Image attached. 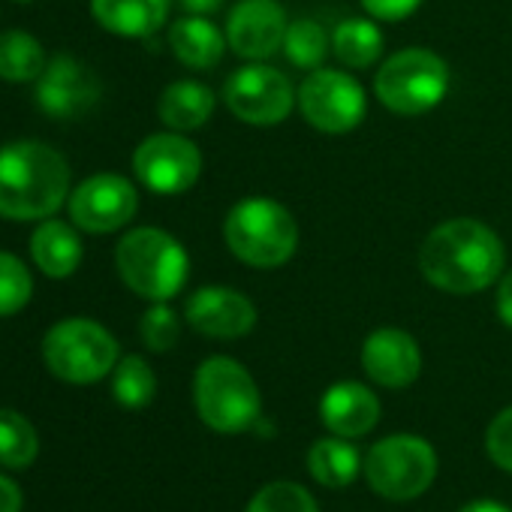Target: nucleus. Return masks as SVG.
<instances>
[{
	"mask_svg": "<svg viewBox=\"0 0 512 512\" xmlns=\"http://www.w3.org/2000/svg\"><path fill=\"white\" fill-rule=\"evenodd\" d=\"M425 281L449 296H473L506 272L500 235L476 217H452L434 226L419 247Z\"/></svg>",
	"mask_w": 512,
	"mask_h": 512,
	"instance_id": "f257e3e1",
	"label": "nucleus"
},
{
	"mask_svg": "<svg viewBox=\"0 0 512 512\" xmlns=\"http://www.w3.org/2000/svg\"><path fill=\"white\" fill-rule=\"evenodd\" d=\"M70 199L67 157L34 139L0 145V217L46 220Z\"/></svg>",
	"mask_w": 512,
	"mask_h": 512,
	"instance_id": "f03ea898",
	"label": "nucleus"
},
{
	"mask_svg": "<svg viewBox=\"0 0 512 512\" xmlns=\"http://www.w3.org/2000/svg\"><path fill=\"white\" fill-rule=\"evenodd\" d=\"M226 247L250 269H281L299 247V223L287 205L269 196L235 202L223 220Z\"/></svg>",
	"mask_w": 512,
	"mask_h": 512,
	"instance_id": "7ed1b4c3",
	"label": "nucleus"
},
{
	"mask_svg": "<svg viewBox=\"0 0 512 512\" xmlns=\"http://www.w3.org/2000/svg\"><path fill=\"white\" fill-rule=\"evenodd\" d=\"M115 269L136 296L148 302H169L187 284L190 256L166 229L136 226L115 247Z\"/></svg>",
	"mask_w": 512,
	"mask_h": 512,
	"instance_id": "20e7f679",
	"label": "nucleus"
},
{
	"mask_svg": "<svg viewBox=\"0 0 512 512\" xmlns=\"http://www.w3.org/2000/svg\"><path fill=\"white\" fill-rule=\"evenodd\" d=\"M193 404L199 419L217 434L250 431L263 413V398L250 371L229 356H211L196 368Z\"/></svg>",
	"mask_w": 512,
	"mask_h": 512,
	"instance_id": "39448f33",
	"label": "nucleus"
},
{
	"mask_svg": "<svg viewBox=\"0 0 512 512\" xmlns=\"http://www.w3.org/2000/svg\"><path fill=\"white\" fill-rule=\"evenodd\" d=\"M43 359L58 380L73 386H88V383H100L115 371L121 350L106 326L88 317H70L46 332Z\"/></svg>",
	"mask_w": 512,
	"mask_h": 512,
	"instance_id": "423d86ee",
	"label": "nucleus"
},
{
	"mask_svg": "<svg viewBox=\"0 0 512 512\" xmlns=\"http://www.w3.org/2000/svg\"><path fill=\"white\" fill-rule=\"evenodd\" d=\"M449 91V64L422 46L389 55L377 76L374 94L395 115H425L443 103Z\"/></svg>",
	"mask_w": 512,
	"mask_h": 512,
	"instance_id": "0eeeda50",
	"label": "nucleus"
},
{
	"mask_svg": "<svg viewBox=\"0 0 512 512\" xmlns=\"http://www.w3.org/2000/svg\"><path fill=\"white\" fill-rule=\"evenodd\" d=\"M362 470L380 497L404 503L431 488L437 476V452L416 434H392L368 449Z\"/></svg>",
	"mask_w": 512,
	"mask_h": 512,
	"instance_id": "6e6552de",
	"label": "nucleus"
},
{
	"mask_svg": "<svg viewBox=\"0 0 512 512\" xmlns=\"http://www.w3.org/2000/svg\"><path fill=\"white\" fill-rule=\"evenodd\" d=\"M223 103L250 127H278L290 118L293 106H299V91L278 67L250 61L223 82Z\"/></svg>",
	"mask_w": 512,
	"mask_h": 512,
	"instance_id": "1a4fd4ad",
	"label": "nucleus"
},
{
	"mask_svg": "<svg viewBox=\"0 0 512 512\" xmlns=\"http://www.w3.org/2000/svg\"><path fill=\"white\" fill-rule=\"evenodd\" d=\"M299 112L314 130L341 136L353 133L365 121L368 97L356 76L320 67L299 85Z\"/></svg>",
	"mask_w": 512,
	"mask_h": 512,
	"instance_id": "9d476101",
	"label": "nucleus"
},
{
	"mask_svg": "<svg viewBox=\"0 0 512 512\" xmlns=\"http://www.w3.org/2000/svg\"><path fill=\"white\" fill-rule=\"evenodd\" d=\"M133 172L151 193L178 196L199 181L202 154L184 133H154L142 139L139 148L133 151Z\"/></svg>",
	"mask_w": 512,
	"mask_h": 512,
	"instance_id": "9b49d317",
	"label": "nucleus"
},
{
	"mask_svg": "<svg viewBox=\"0 0 512 512\" xmlns=\"http://www.w3.org/2000/svg\"><path fill=\"white\" fill-rule=\"evenodd\" d=\"M73 226L106 235L124 229L139 211V193L130 178L118 172H97L85 178L67 199Z\"/></svg>",
	"mask_w": 512,
	"mask_h": 512,
	"instance_id": "f8f14e48",
	"label": "nucleus"
},
{
	"mask_svg": "<svg viewBox=\"0 0 512 512\" xmlns=\"http://www.w3.org/2000/svg\"><path fill=\"white\" fill-rule=\"evenodd\" d=\"M100 79L94 76V70H88L82 61H76L73 55H55L43 76L34 82V100L37 109L46 112L49 118H61V121H73L82 118L88 109L97 106L100 100Z\"/></svg>",
	"mask_w": 512,
	"mask_h": 512,
	"instance_id": "ddd939ff",
	"label": "nucleus"
},
{
	"mask_svg": "<svg viewBox=\"0 0 512 512\" xmlns=\"http://www.w3.org/2000/svg\"><path fill=\"white\" fill-rule=\"evenodd\" d=\"M287 28L278 0H238L226 16V43L244 61H269L284 49Z\"/></svg>",
	"mask_w": 512,
	"mask_h": 512,
	"instance_id": "4468645a",
	"label": "nucleus"
},
{
	"mask_svg": "<svg viewBox=\"0 0 512 512\" xmlns=\"http://www.w3.org/2000/svg\"><path fill=\"white\" fill-rule=\"evenodd\" d=\"M184 320L205 338L235 341L253 332L256 308L232 287H199L184 305Z\"/></svg>",
	"mask_w": 512,
	"mask_h": 512,
	"instance_id": "2eb2a0df",
	"label": "nucleus"
},
{
	"mask_svg": "<svg viewBox=\"0 0 512 512\" xmlns=\"http://www.w3.org/2000/svg\"><path fill=\"white\" fill-rule=\"evenodd\" d=\"M362 368L377 386L404 389V386L416 383V377L422 371V350L410 332L386 326L365 338Z\"/></svg>",
	"mask_w": 512,
	"mask_h": 512,
	"instance_id": "dca6fc26",
	"label": "nucleus"
},
{
	"mask_svg": "<svg viewBox=\"0 0 512 512\" xmlns=\"http://www.w3.org/2000/svg\"><path fill=\"white\" fill-rule=\"evenodd\" d=\"M320 419L335 437H365L380 422V398L365 383L341 380L323 392Z\"/></svg>",
	"mask_w": 512,
	"mask_h": 512,
	"instance_id": "f3484780",
	"label": "nucleus"
},
{
	"mask_svg": "<svg viewBox=\"0 0 512 512\" xmlns=\"http://www.w3.org/2000/svg\"><path fill=\"white\" fill-rule=\"evenodd\" d=\"M172 10V0H91L97 25L124 40L154 37Z\"/></svg>",
	"mask_w": 512,
	"mask_h": 512,
	"instance_id": "a211bd4d",
	"label": "nucleus"
},
{
	"mask_svg": "<svg viewBox=\"0 0 512 512\" xmlns=\"http://www.w3.org/2000/svg\"><path fill=\"white\" fill-rule=\"evenodd\" d=\"M82 256H85L82 238L64 220L46 217L31 235V260L46 278L64 281L76 275V269L82 266Z\"/></svg>",
	"mask_w": 512,
	"mask_h": 512,
	"instance_id": "6ab92c4d",
	"label": "nucleus"
},
{
	"mask_svg": "<svg viewBox=\"0 0 512 512\" xmlns=\"http://www.w3.org/2000/svg\"><path fill=\"white\" fill-rule=\"evenodd\" d=\"M172 55L190 70H214L226 55V34L208 16H184L169 28Z\"/></svg>",
	"mask_w": 512,
	"mask_h": 512,
	"instance_id": "aec40b11",
	"label": "nucleus"
},
{
	"mask_svg": "<svg viewBox=\"0 0 512 512\" xmlns=\"http://www.w3.org/2000/svg\"><path fill=\"white\" fill-rule=\"evenodd\" d=\"M214 106H217V97L208 85H202L196 79H181V82L166 85V91L160 94V103H157V115L169 130L193 133L211 121Z\"/></svg>",
	"mask_w": 512,
	"mask_h": 512,
	"instance_id": "412c9836",
	"label": "nucleus"
},
{
	"mask_svg": "<svg viewBox=\"0 0 512 512\" xmlns=\"http://www.w3.org/2000/svg\"><path fill=\"white\" fill-rule=\"evenodd\" d=\"M362 452L347 437H323L308 449V473L326 488H347L362 473Z\"/></svg>",
	"mask_w": 512,
	"mask_h": 512,
	"instance_id": "4be33fe9",
	"label": "nucleus"
},
{
	"mask_svg": "<svg viewBox=\"0 0 512 512\" xmlns=\"http://www.w3.org/2000/svg\"><path fill=\"white\" fill-rule=\"evenodd\" d=\"M383 31L377 19H347L332 34V55L347 70H368L383 58Z\"/></svg>",
	"mask_w": 512,
	"mask_h": 512,
	"instance_id": "5701e85b",
	"label": "nucleus"
},
{
	"mask_svg": "<svg viewBox=\"0 0 512 512\" xmlns=\"http://www.w3.org/2000/svg\"><path fill=\"white\" fill-rule=\"evenodd\" d=\"M46 49L28 31H4L0 34V79L4 82H37L46 70Z\"/></svg>",
	"mask_w": 512,
	"mask_h": 512,
	"instance_id": "b1692460",
	"label": "nucleus"
},
{
	"mask_svg": "<svg viewBox=\"0 0 512 512\" xmlns=\"http://www.w3.org/2000/svg\"><path fill=\"white\" fill-rule=\"evenodd\" d=\"M40 455V437L28 416L16 410H0V464L10 470H25Z\"/></svg>",
	"mask_w": 512,
	"mask_h": 512,
	"instance_id": "393cba45",
	"label": "nucleus"
},
{
	"mask_svg": "<svg viewBox=\"0 0 512 512\" xmlns=\"http://www.w3.org/2000/svg\"><path fill=\"white\" fill-rule=\"evenodd\" d=\"M112 395L127 410H142L157 395V377L154 368L142 356H124L118 359L112 371Z\"/></svg>",
	"mask_w": 512,
	"mask_h": 512,
	"instance_id": "a878e982",
	"label": "nucleus"
},
{
	"mask_svg": "<svg viewBox=\"0 0 512 512\" xmlns=\"http://www.w3.org/2000/svg\"><path fill=\"white\" fill-rule=\"evenodd\" d=\"M281 52L299 70H320L323 61L332 52V40L326 37V31L320 28V22H314V19H296L287 28V37H284V49Z\"/></svg>",
	"mask_w": 512,
	"mask_h": 512,
	"instance_id": "bb28decb",
	"label": "nucleus"
},
{
	"mask_svg": "<svg viewBox=\"0 0 512 512\" xmlns=\"http://www.w3.org/2000/svg\"><path fill=\"white\" fill-rule=\"evenodd\" d=\"M34 296L31 269L19 260L16 253L0 250V320L19 314Z\"/></svg>",
	"mask_w": 512,
	"mask_h": 512,
	"instance_id": "cd10ccee",
	"label": "nucleus"
},
{
	"mask_svg": "<svg viewBox=\"0 0 512 512\" xmlns=\"http://www.w3.org/2000/svg\"><path fill=\"white\" fill-rule=\"evenodd\" d=\"M244 512H320V506L299 482H269L250 497Z\"/></svg>",
	"mask_w": 512,
	"mask_h": 512,
	"instance_id": "c85d7f7f",
	"label": "nucleus"
},
{
	"mask_svg": "<svg viewBox=\"0 0 512 512\" xmlns=\"http://www.w3.org/2000/svg\"><path fill=\"white\" fill-rule=\"evenodd\" d=\"M139 338L151 353H169L181 338V320L166 302H154L139 320Z\"/></svg>",
	"mask_w": 512,
	"mask_h": 512,
	"instance_id": "c756f323",
	"label": "nucleus"
},
{
	"mask_svg": "<svg viewBox=\"0 0 512 512\" xmlns=\"http://www.w3.org/2000/svg\"><path fill=\"white\" fill-rule=\"evenodd\" d=\"M485 452L500 470L512 473V404L491 419L485 431Z\"/></svg>",
	"mask_w": 512,
	"mask_h": 512,
	"instance_id": "7c9ffc66",
	"label": "nucleus"
},
{
	"mask_svg": "<svg viewBox=\"0 0 512 512\" xmlns=\"http://www.w3.org/2000/svg\"><path fill=\"white\" fill-rule=\"evenodd\" d=\"M362 7L377 22H401L422 7V0H362Z\"/></svg>",
	"mask_w": 512,
	"mask_h": 512,
	"instance_id": "2f4dec72",
	"label": "nucleus"
},
{
	"mask_svg": "<svg viewBox=\"0 0 512 512\" xmlns=\"http://www.w3.org/2000/svg\"><path fill=\"white\" fill-rule=\"evenodd\" d=\"M494 305H497V317H500V323H503L506 329H512V269L500 275Z\"/></svg>",
	"mask_w": 512,
	"mask_h": 512,
	"instance_id": "473e14b6",
	"label": "nucleus"
},
{
	"mask_svg": "<svg viewBox=\"0 0 512 512\" xmlns=\"http://www.w3.org/2000/svg\"><path fill=\"white\" fill-rule=\"evenodd\" d=\"M0 512H22V488L10 476H0Z\"/></svg>",
	"mask_w": 512,
	"mask_h": 512,
	"instance_id": "72a5a7b5",
	"label": "nucleus"
},
{
	"mask_svg": "<svg viewBox=\"0 0 512 512\" xmlns=\"http://www.w3.org/2000/svg\"><path fill=\"white\" fill-rule=\"evenodd\" d=\"M178 7L187 16H211L223 7V0H178Z\"/></svg>",
	"mask_w": 512,
	"mask_h": 512,
	"instance_id": "f704fd0d",
	"label": "nucleus"
},
{
	"mask_svg": "<svg viewBox=\"0 0 512 512\" xmlns=\"http://www.w3.org/2000/svg\"><path fill=\"white\" fill-rule=\"evenodd\" d=\"M458 512H512V509L503 506V503H497V500H470Z\"/></svg>",
	"mask_w": 512,
	"mask_h": 512,
	"instance_id": "c9c22d12",
	"label": "nucleus"
},
{
	"mask_svg": "<svg viewBox=\"0 0 512 512\" xmlns=\"http://www.w3.org/2000/svg\"><path fill=\"white\" fill-rule=\"evenodd\" d=\"M13 4H34V0H13Z\"/></svg>",
	"mask_w": 512,
	"mask_h": 512,
	"instance_id": "e433bc0d",
	"label": "nucleus"
}]
</instances>
